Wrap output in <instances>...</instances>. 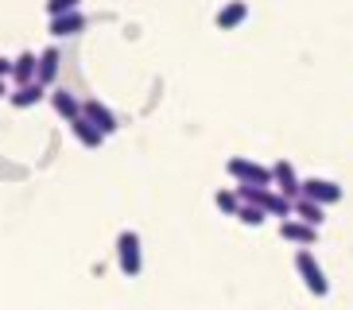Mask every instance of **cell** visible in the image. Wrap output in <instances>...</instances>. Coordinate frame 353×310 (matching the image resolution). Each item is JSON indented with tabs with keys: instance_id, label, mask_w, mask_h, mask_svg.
Segmentation results:
<instances>
[{
	"instance_id": "1",
	"label": "cell",
	"mask_w": 353,
	"mask_h": 310,
	"mask_svg": "<svg viewBox=\"0 0 353 310\" xmlns=\"http://www.w3.org/2000/svg\"><path fill=\"white\" fill-rule=\"evenodd\" d=\"M295 271H299L303 287L311 291L314 299H326L330 295V279H326V271H322V264L314 260L311 248H295Z\"/></svg>"
},
{
	"instance_id": "2",
	"label": "cell",
	"mask_w": 353,
	"mask_h": 310,
	"mask_svg": "<svg viewBox=\"0 0 353 310\" xmlns=\"http://www.w3.org/2000/svg\"><path fill=\"white\" fill-rule=\"evenodd\" d=\"M117 268L128 279H136L144 271V248H140V233L136 229H121L117 233Z\"/></svg>"
},
{
	"instance_id": "3",
	"label": "cell",
	"mask_w": 353,
	"mask_h": 310,
	"mask_svg": "<svg viewBox=\"0 0 353 310\" xmlns=\"http://www.w3.org/2000/svg\"><path fill=\"white\" fill-rule=\"evenodd\" d=\"M225 175L237 186H272V167L256 163V159H249V155H233V159L225 163Z\"/></svg>"
},
{
	"instance_id": "4",
	"label": "cell",
	"mask_w": 353,
	"mask_h": 310,
	"mask_svg": "<svg viewBox=\"0 0 353 310\" xmlns=\"http://www.w3.org/2000/svg\"><path fill=\"white\" fill-rule=\"evenodd\" d=\"M272 190H280L283 198H303V178H299V171L291 167V159H276L272 163Z\"/></svg>"
},
{
	"instance_id": "5",
	"label": "cell",
	"mask_w": 353,
	"mask_h": 310,
	"mask_svg": "<svg viewBox=\"0 0 353 310\" xmlns=\"http://www.w3.org/2000/svg\"><path fill=\"white\" fill-rule=\"evenodd\" d=\"M342 186L330 183V178H303V198H311V202H319V206H338L342 202Z\"/></svg>"
},
{
	"instance_id": "6",
	"label": "cell",
	"mask_w": 353,
	"mask_h": 310,
	"mask_svg": "<svg viewBox=\"0 0 353 310\" xmlns=\"http://www.w3.org/2000/svg\"><path fill=\"white\" fill-rule=\"evenodd\" d=\"M280 237L288 240V245H295V248H314L319 229L307 225V221H299V217H288V221H280Z\"/></svg>"
},
{
	"instance_id": "7",
	"label": "cell",
	"mask_w": 353,
	"mask_h": 310,
	"mask_svg": "<svg viewBox=\"0 0 353 310\" xmlns=\"http://www.w3.org/2000/svg\"><path fill=\"white\" fill-rule=\"evenodd\" d=\"M82 116H85L90 124H97V128H101L105 136H113L117 128H121V121H117V113H113V109H109L105 101H97V97H90V101H82Z\"/></svg>"
},
{
	"instance_id": "8",
	"label": "cell",
	"mask_w": 353,
	"mask_h": 310,
	"mask_svg": "<svg viewBox=\"0 0 353 310\" xmlns=\"http://www.w3.org/2000/svg\"><path fill=\"white\" fill-rule=\"evenodd\" d=\"M47 101H51V109L63 116L66 124L82 116V101H78V93H70V90H51L47 93Z\"/></svg>"
},
{
	"instance_id": "9",
	"label": "cell",
	"mask_w": 353,
	"mask_h": 310,
	"mask_svg": "<svg viewBox=\"0 0 353 310\" xmlns=\"http://www.w3.org/2000/svg\"><path fill=\"white\" fill-rule=\"evenodd\" d=\"M245 20H249V4H245V0H225V4L218 8V16H214L218 31H233V28H241Z\"/></svg>"
},
{
	"instance_id": "10",
	"label": "cell",
	"mask_w": 353,
	"mask_h": 310,
	"mask_svg": "<svg viewBox=\"0 0 353 310\" xmlns=\"http://www.w3.org/2000/svg\"><path fill=\"white\" fill-rule=\"evenodd\" d=\"M59 66H63V51H59V47L51 43L47 51H39V74H35V82L51 90V85H54V78H59Z\"/></svg>"
},
{
	"instance_id": "11",
	"label": "cell",
	"mask_w": 353,
	"mask_h": 310,
	"mask_svg": "<svg viewBox=\"0 0 353 310\" xmlns=\"http://www.w3.org/2000/svg\"><path fill=\"white\" fill-rule=\"evenodd\" d=\"M70 132H74V140H78L82 147H90V152H97V147H101L105 140H109V136H105L101 128H97V124H90L85 116H78V121H70Z\"/></svg>"
},
{
	"instance_id": "12",
	"label": "cell",
	"mask_w": 353,
	"mask_h": 310,
	"mask_svg": "<svg viewBox=\"0 0 353 310\" xmlns=\"http://www.w3.org/2000/svg\"><path fill=\"white\" fill-rule=\"evenodd\" d=\"M78 31H85L82 8L66 12V16H51V35H54V39H70V35H78Z\"/></svg>"
},
{
	"instance_id": "13",
	"label": "cell",
	"mask_w": 353,
	"mask_h": 310,
	"mask_svg": "<svg viewBox=\"0 0 353 310\" xmlns=\"http://www.w3.org/2000/svg\"><path fill=\"white\" fill-rule=\"evenodd\" d=\"M35 74H39V54L23 51V54H16V59H12V82H16V85L35 82Z\"/></svg>"
},
{
	"instance_id": "14",
	"label": "cell",
	"mask_w": 353,
	"mask_h": 310,
	"mask_svg": "<svg viewBox=\"0 0 353 310\" xmlns=\"http://www.w3.org/2000/svg\"><path fill=\"white\" fill-rule=\"evenodd\" d=\"M260 209H264L268 217H280V221L295 217V202H291V198H283L280 190H272V186H268V194H264V202H260Z\"/></svg>"
},
{
	"instance_id": "15",
	"label": "cell",
	"mask_w": 353,
	"mask_h": 310,
	"mask_svg": "<svg viewBox=\"0 0 353 310\" xmlns=\"http://www.w3.org/2000/svg\"><path fill=\"white\" fill-rule=\"evenodd\" d=\"M43 97H47V85L39 82H28V85H16V90L8 93V101L16 105V109H32V105H39Z\"/></svg>"
},
{
	"instance_id": "16",
	"label": "cell",
	"mask_w": 353,
	"mask_h": 310,
	"mask_svg": "<svg viewBox=\"0 0 353 310\" xmlns=\"http://www.w3.org/2000/svg\"><path fill=\"white\" fill-rule=\"evenodd\" d=\"M295 217L307 221V225H314V229H322V221H326V206H319V202H311V198H295Z\"/></svg>"
},
{
	"instance_id": "17",
	"label": "cell",
	"mask_w": 353,
	"mask_h": 310,
	"mask_svg": "<svg viewBox=\"0 0 353 310\" xmlns=\"http://www.w3.org/2000/svg\"><path fill=\"white\" fill-rule=\"evenodd\" d=\"M214 206H218L225 217H237V209H241V194H237V186H225V190H218V194H214Z\"/></svg>"
},
{
	"instance_id": "18",
	"label": "cell",
	"mask_w": 353,
	"mask_h": 310,
	"mask_svg": "<svg viewBox=\"0 0 353 310\" xmlns=\"http://www.w3.org/2000/svg\"><path fill=\"white\" fill-rule=\"evenodd\" d=\"M237 221H241V225H249V229H260L264 221H268V214H264L260 206H245V202H241V209H237Z\"/></svg>"
},
{
	"instance_id": "19",
	"label": "cell",
	"mask_w": 353,
	"mask_h": 310,
	"mask_svg": "<svg viewBox=\"0 0 353 310\" xmlns=\"http://www.w3.org/2000/svg\"><path fill=\"white\" fill-rule=\"evenodd\" d=\"M82 0H47V16H66V12H78Z\"/></svg>"
},
{
	"instance_id": "20",
	"label": "cell",
	"mask_w": 353,
	"mask_h": 310,
	"mask_svg": "<svg viewBox=\"0 0 353 310\" xmlns=\"http://www.w3.org/2000/svg\"><path fill=\"white\" fill-rule=\"evenodd\" d=\"M12 78V59H0V82H8Z\"/></svg>"
},
{
	"instance_id": "21",
	"label": "cell",
	"mask_w": 353,
	"mask_h": 310,
	"mask_svg": "<svg viewBox=\"0 0 353 310\" xmlns=\"http://www.w3.org/2000/svg\"><path fill=\"white\" fill-rule=\"evenodd\" d=\"M0 97H8V85H4V82H0Z\"/></svg>"
}]
</instances>
